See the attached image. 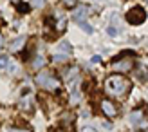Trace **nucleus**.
Wrapping results in <instances>:
<instances>
[{"mask_svg":"<svg viewBox=\"0 0 148 132\" xmlns=\"http://www.w3.org/2000/svg\"><path fill=\"white\" fill-rule=\"evenodd\" d=\"M43 4V0H33V6H36V7H40Z\"/></svg>","mask_w":148,"mask_h":132,"instance_id":"2eb2a0df","label":"nucleus"},{"mask_svg":"<svg viewBox=\"0 0 148 132\" xmlns=\"http://www.w3.org/2000/svg\"><path fill=\"white\" fill-rule=\"evenodd\" d=\"M42 63H43V58H42V56H38V58H36V60L33 62V67H40Z\"/></svg>","mask_w":148,"mask_h":132,"instance_id":"f8f14e48","label":"nucleus"},{"mask_svg":"<svg viewBox=\"0 0 148 132\" xmlns=\"http://www.w3.org/2000/svg\"><path fill=\"white\" fill-rule=\"evenodd\" d=\"M85 16H87V9H85V7H78L76 13H74V18H76L78 22H83Z\"/></svg>","mask_w":148,"mask_h":132,"instance_id":"6e6552de","label":"nucleus"},{"mask_svg":"<svg viewBox=\"0 0 148 132\" xmlns=\"http://www.w3.org/2000/svg\"><path fill=\"white\" fill-rule=\"evenodd\" d=\"M146 20V11L143 7H132V9L127 13V22L132 25H139Z\"/></svg>","mask_w":148,"mask_h":132,"instance_id":"7ed1b4c3","label":"nucleus"},{"mask_svg":"<svg viewBox=\"0 0 148 132\" xmlns=\"http://www.w3.org/2000/svg\"><path fill=\"white\" fill-rule=\"evenodd\" d=\"M36 83H38L40 87H43V89H49V91L60 87V82H58L56 78H53L49 72H40V74L36 76Z\"/></svg>","mask_w":148,"mask_h":132,"instance_id":"f03ea898","label":"nucleus"},{"mask_svg":"<svg viewBox=\"0 0 148 132\" xmlns=\"http://www.w3.org/2000/svg\"><path fill=\"white\" fill-rule=\"evenodd\" d=\"M0 69H2V71H9V72H14V71H16V65H14L7 56H0Z\"/></svg>","mask_w":148,"mask_h":132,"instance_id":"20e7f679","label":"nucleus"},{"mask_svg":"<svg viewBox=\"0 0 148 132\" xmlns=\"http://www.w3.org/2000/svg\"><path fill=\"white\" fill-rule=\"evenodd\" d=\"M112 67L116 71H130L132 69V60H121V62H114Z\"/></svg>","mask_w":148,"mask_h":132,"instance_id":"39448f33","label":"nucleus"},{"mask_svg":"<svg viewBox=\"0 0 148 132\" xmlns=\"http://www.w3.org/2000/svg\"><path fill=\"white\" fill-rule=\"evenodd\" d=\"M67 58H69V56H65V54H56L54 60H56V62H63V60H67Z\"/></svg>","mask_w":148,"mask_h":132,"instance_id":"4468645a","label":"nucleus"},{"mask_svg":"<svg viewBox=\"0 0 148 132\" xmlns=\"http://www.w3.org/2000/svg\"><path fill=\"white\" fill-rule=\"evenodd\" d=\"M11 132H14V130H11Z\"/></svg>","mask_w":148,"mask_h":132,"instance_id":"6ab92c4d","label":"nucleus"},{"mask_svg":"<svg viewBox=\"0 0 148 132\" xmlns=\"http://www.w3.org/2000/svg\"><path fill=\"white\" fill-rule=\"evenodd\" d=\"M83 132H98V130H96L94 127H85V129H83Z\"/></svg>","mask_w":148,"mask_h":132,"instance_id":"dca6fc26","label":"nucleus"},{"mask_svg":"<svg viewBox=\"0 0 148 132\" xmlns=\"http://www.w3.org/2000/svg\"><path fill=\"white\" fill-rule=\"evenodd\" d=\"M79 25H81V29H83L85 33H88V34H92V31H94V29H92L90 25H88V24H85V22H79Z\"/></svg>","mask_w":148,"mask_h":132,"instance_id":"9d476101","label":"nucleus"},{"mask_svg":"<svg viewBox=\"0 0 148 132\" xmlns=\"http://www.w3.org/2000/svg\"><path fill=\"white\" fill-rule=\"evenodd\" d=\"M128 87H130L128 80L121 74H112L105 80V91L110 96H123L128 91Z\"/></svg>","mask_w":148,"mask_h":132,"instance_id":"f257e3e1","label":"nucleus"},{"mask_svg":"<svg viewBox=\"0 0 148 132\" xmlns=\"http://www.w3.org/2000/svg\"><path fill=\"white\" fill-rule=\"evenodd\" d=\"M18 11L20 13H27L29 11V6L27 4H18Z\"/></svg>","mask_w":148,"mask_h":132,"instance_id":"9b49d317","label":"nucleus"},{"mask_svg":"<svg viewBox=\"0 0 148 132\" xmlns=\"http://www.w3.org/2000/svg\"><path fill=\"white\" fill-rule=\"evenodd\" d=\"M101 109H103V112H105L108 118H114L116 116V109H114V105L110 103V101H101Z\"/></svg>","mask_w":148,"mask_h":132,"instance_id":"423d86ee","label":"nucleus"},{"mask_svg":"<svg viewBox=\"0 0 148 132\" xmlns=\"http://www.w3.org/2000/svg\"><path fill=\"white\" fill-rule=\"evenodd\" d=\"M60 49H63V51H67V53H71V45H69V43H65V42L60 43Z\"/></svg>","mask_w":148,"mask_h":132,"instance_id":"ddd939ff","label":"nucleus"},{"mask_svg":"<svg viewBox=\"0 0 148 132\" xmlns=\"http://www.w3.org/2000/svg\"><path fill=\"white\" fill-rule=\"evenodd\" d=\"M24 45H25V36H18V38L13 40V43H11V51H20Z\"/></svg>","mask_w":148,"mask_h":132,"instance_id":"0eeeda50","label":"nucleus"},{"mask_svg":"<svg viewBox=\"0 0 148 132\" xmlns=\"http://www.w3.org/2000/svg\"><path fill=\"white\" fill-rule=\"evenodd\" d=\"M108 34H112V36H116V34H117V31H116L114 27H108Z\"/></svg>","mask_w":148,"mask_h":132,"instance_id":"f3484780","label":"nucleus"},{"mask_svg":"<svg viewBox=\"0 0 148 132\" xmlns=\"http://www.w3.org/2000/svg\"><path fill=\"white\" fill-rule=\"evenodd\" d=\"M141 120H143V114L139 112V111H134V112L130 114V123H134V125H136V123H139Z\"/></svg>","mask_w":148,"mask_h":132,"instance_id":"1a4fd4ad","label":"nucleus"},{"mask_svg":"<svg viewBox=\"0 0 148 132\" xmlns=\"http://www.w3.org/2000/svg\"><path fill=\"white\" fill-rule=\"evenodd\" d=\"M2 43H4V38H2V34H0V47H2Z\"/></svg>","mask_w":148,"mask_h":132,"instance_id":"a211bd4d","label":"nucleus"}]
</instances>
